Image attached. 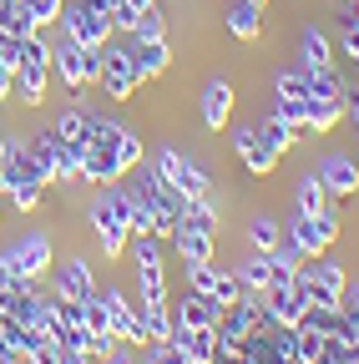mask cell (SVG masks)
Returning <instances> with one entry per match:
<instances>
[{
	"label": "cell",
	"mask_w": 359,
	"mask_h": 364,
	"mask_svg": "<svg viewBox=\"0 0 359 364\" xmlns=\"http://www.w3.org/2000/svg\"><path fill=\"white\" fill-rule=\"evenodd\" d=\"M274 97L279 102H309L314 91H309V71L304 66H284L279 76H274Z\"/></svg>",
	"instance_id": "obj_29"
},
{
	"label": "cell",
	"mask_w": 359,
	"mask_h": 364,
	"mask_svg": "<svg viewBox=\"0 0 359 364\" xmlns=\"http://www.w3.org/2000/svg\"><path fill=\"white\" fill-rule=\"evenodd\" d=\"M299 66H304V71L334 66V46H329V36H324L319 26H304V36H299Z\"/></svg>",
	"instance_id": "obj_21"
},
{
	"label": "cell",
	"mask_w": 359,
	"mask_h": 364,
	"mask_svg": "<svg viewBox=\"0 0 359 364\" xmlns=\"http://www.w3.org/2000/svg\"><path fill=\"white\" fill-rule=\"evenodd\" d=\"M319 182H324V193L329 198H354L359 193V162L354 157H344V152H334V157H324L319 162Z\"/></svg>",
	"instance_id": "obj_16"
},
{
	"label": "cell",
	"mask_w": 359,
	"mask_h": 364,
	"mask_svg": "<svg viewBox=\"0 0 359 364\" xmlns=\"http://www.w3.org/2000/svg\"><path fill=\"white\" fill-rule=\"evenodd\" d=\"M11 91H16V66L0 61V102H11Z\"/></svg>",
	"instance_id": "obj_42"
},
{
	"label": "cell",
	"mask_w": 359,
	"mask_h": 364,
	"mask_svg": "<svg viewBox=\"0 0 359 364\" xmlns=\"http://www.w3.org/2000/svg\"><path fill=\"white\" fill-rule=\"evenodd\" d=\"M97 81H102V91L112 102H127L132 91L142 86V76H137V66H132V51L127 46H102V71H97Z\"/></svg>",
	"instance_id": "obj_7"
},
{
	"label": "cell",
	"mask_w": 359,
	"mask_h": 364,
	"mask_svg": "<svg viewBox=\"0 0 359 364\" xmlns=\"http://www.w3.org/2000/svg\"><path fill=\"white\" fill-rule=\"evenodd\" d=\"M26 6H31V16H36L41 26H56V21H61V6H66V0H26Z\"/></svg>",
	"instance_id": "obj_40"
},
{
	"label": "cell",
	"mask_w": 359,
	"mask_h": 364,
	"mask_svg": "<svg viewBox=\"0 0 359 364\" xmlns=\"http://www.w3.org/2000/svg\"><path fill=\"white\" fill-rule=\"evenodd\" d=\"M304 122L314 136H329L339 122H344V102H324V97H309L304 102Z\"/></svg>",
	"instance_id": "obj_24"
},
{
	"label": "cell",
	"mask_w": 359,
	"mask_h": 364,
	"mask_svg": "<svg viewBox=\"0 0 359 364\" xmlns=\"http://www.w3.org/2000/svg\"><path fill=\"white\" fill-rule=\"evenodd\" d=\"M6 6H11V0H0V21H6Z\"/></svg>",
	"instance_id": "obj_49"
},
{
	"label": "cell",
	"mask_w": 359,
	"mask_h": 364,
	"mask_svg": "<svg viewBox=\"0 0 359 364\" xmlns=\"http://www.w3.org/2000/svg\"><path fill=\"white\" fill-rule=\"evenodd\" d=\"M279 243H284V223H279V218L263 213V218L248 223V248H253V253H274Z\"/></svg>",
	"instance_id": "obj_30"
},
{
	"label": "cell",
	"mask_w": 359,
	"mask_h": 364,
	"mask_svg": "<svg viewBox=\"0 0 359 364\" xmlns=\"http://www.w3.org/2000/svg\"><path fill=\"white\" fill-rule=\"evenodd\" d=\"M51 132L61 136V142H86V107H81V102L61 107V117L51 122Z\"/></svg>",
	"instance_id": "obj_33"
},
{
	"label": "cell",
	"mask_w": 359,
	"mask_h": 364,
	"mask_svg": "<svg viewBox=\"0 0 359 364\" xmlns=\"http://www.w3.org/2000/svg\"><path fill=\"white\" fill-rule=\"evenodd\" d=\"M0 218H6V193H0Z\"/></svg>",
	"instance_id": "obj_51"
},
{
	"label": "cell",
	"mask_w": 359,
	"mask_h": 364,
	"mask_svg": "<svg viewBox=\"0 0 359 364\" xmlns=\"http://www.w3.org/2000/svg\"><path fill=\"white\" fill-rule=\"evenodd\" d=\"M127 6H132V11H152V6H157V0H127Z\"/></svg>",
	"instance_id": "obj_46"
},
{
	"label": "cell",
	"mask_w": 359,
	"mask_h": 364,
	"mask_svg": "<svg viewBox=\"0 0 359 364\" xmlns=\"http://www.w3.org/2000/svg\"><path fill=\"white\" fill-rule=\"evenodd\" d=\"M304 279H309V289H314V309H339V304H344L349 273H344V263H334L329 253L309 258V263H304Z\"/></svg>",
	"instance_id": "obj_6"
},
{
	"label": "cell",
	"mask_w": 359,
	"mask_h": 364,
	"mask_svg": "<svg viewBox=\"0 0 359 364\" xmlns=\"http://www.w3.org/2000/svg\"><path fill=\"white\" fill-rule=\"evenodd\" d=\"M339 6H359V0H339Z\"/></svg>",
	"instance_id": "obj_53"
},
{
	"label": "cell",
	"mask_w": 359,
	"mask_h": 364,
	"mask_svg": "<svg viewBox=\"0 0 359 364\" xmlns=\"http://www.w3.org/2000/svg\"><path fill=\"white\" fill-rule=\"evenodd\" d=\"M102 71V51H92V46H76L61 36V46H51V76H61L66 91H86L97 81Z\"/></svg>",
	"instance_id": "obj_5"
},
{
	"label": "cell",
	"mask_w": 359,
	"mask_h": 364,
	"mask_svg": "<svg viewBox=\"0 0 359 364\" xmlns=\"http://www.w3.org/2000/svg\"><path fill=\"white\" fill-rule=\"evenodd\" d=\"M61 36L76 41V46L102 51V46H112L117 26H112V16H107L102 0H66V6H61Z\"/></svg>",
	"instance_id": "obj_3"
},
{
	"label": "cell",
	"mask_w": 359,
	"mask_h": 364,
	"mask_svg": "<svg viewBox=\"0 0 359 364\" xmlns=\"http://www.w3.org/2000/svg\"><path fill=\"white\" fill-rule=\"evenodd\" d=\"M46 86H51V46L36 31V36L16 41V91L11 97H21V107H41Z\"/></svg>",
	"instance_id": "obj_2"
},
{
	"label": "cell",
	"mask_w": 359,
	"mask_h": 364,
	"mask_svg": "<svg viewBox=\"0 0 359 364\" xmlns=\"http://www.w3.org/2000/svg\"><path fill=\"white\" fill-rule=\"evenodd\" d=\"M6 147H11V142H6V136H0V157H6Z\"/></svg>",
	"instance_id": "obj_50"
},
{
	"label": "cell",
	"mask_w": 359,
	"mask_h": 364,
	"mask_svg": "<svg viewBox=\"0 0 359 364\" xmlns=\"http://www.w3.org/2000/svg\"><path fill=\"white\" fill-rule=\"evenodd\" d=\"M137 284H142V304H167V268L157 263H137Z\"/></svg>",
	"instance_id": "obj_32"
},
{
	"label": "cell",
	"mask_w": 359,
	"mask_h": 364,
	"mask_svg": "<svg viewBox=\"0 0 359 364\" xmlns=\"http://www.w3.org/2000/svg\"><path fill=\"white\" fill-rule=\"evenodd\" d=\"M137 318H142V339L147 344H162L167 329H172V309L167 304H137Z\"/></svg>",
	"instance_id": "obj_31"
},
{
	"label": "cell",
	"mask_w": 359,
	"mask_h": 364,
	"mask_svg": "<svg viewBox=\"0 0 359 364\" xmlns=\"http://www.w3.org/2000/svg\"><path fill=\"white\" fill-rule=\"evenodd\" d=\"M61 364H97V359L86 354V349H66V344H61Z\"/></svg>",
	"instance_id": "obj_45"
},
{
	"label": "cell",
	"mask_w": 359,
	"mask_h": 364,
	"mask_svg": "<svg viewBox=\"0 0 359 364\" xmlns=\"http://www.w3.org/2000/svg\"><path fill=\"white\" fill-rule=\"evenodd\" d=\"M11 253V263L21 268V279H31V284H41L46 273L56 268V248H51V238L46 233H26L16 248H6Z\"/></svg>",
	"instance_id": "obj_9"
},
{
	"label": "cell",
	"mask_w": 359,
	"mask_h": 364,
	"mask_svg": "<svg viewBox=\"0 0 359 364\" xmlns=\"http://www.w3.org/2000/svg\"><path fill=\"white\" fill-rule=\"evenodd\" d=\"M102 364H132V359H127V354L117 349V354H112V359H102Z\"/></svg>",
	"instance_id": "obj_47"
},
{
	"label": "cell",
	"mask_w": 359,
	"mask_h": 364,
	"mask_svg": "<svg viewBox=\"0 0 359 364\" xmlns=\"http://www.w3.org/2000/svg\"><path fill=\"white\" fill-rule=\"evenodd\" d=\"M86 223H92V233H97V243H102V258H122L127 253V238H132V228L117 218V208L107 203V193L102 198H92V208H86Z\"/></svg>",
	"instance_id": "obj_8"
},
{
	"label": "cell",
	"mask_w": 359,
	"mask_h": 364,
	"mask_svg": "<svg viewBox=\"0 0 359 364\" xmlns=\"http://www.w3.org/2000/svg\"><path fill=\"white\" fill-rule=\"evenodd\" d=\"M81 152H86V142H61L56 147V182H81Z\"/></svg>",
	"instance_id": "obj_35"
},
{
	"label": "cell",
	"mask_w": 359,
	"mask_h": 364,
	"mask_svg": "<svg viewBox=\"0 0 359 364\" xmlns=\"http://www.w3.org/2000/svg\"><path fill=\"white\" fill-rule=\"evenodd\" d=\"M21 364H61V344H56V339H41Z\"/></svg>",
	"instance_id": "obj_41"
},
{
	"label": "cell",
	"mask_w": 359,
	"mask_h": 364,
	"mask_svg": "<svg viewBox=\"0 0 359 364\" xmlns=\"http://www.w3.org/2000/svg\"><path fill=\"white\" fill-rule=\"evenodd\" d=\"M334 198L324 193V182H319V172H309V177H299L294 182V213H324Z\"/></svg>",
	"instance_id": "obj_26"
},
{
	"label": "cell",
	"mask_w": 359,
	"mask_h": 364,
	"mask_svg": "<svg viewBox=\"0 0 359 364\" xmlns=\"http://www.w3.org/2000/svg\"><path fill=\"white\" fill-rule=\"evenodd\" d=\"M172 243V253L183 258V263H213V248H218V233H208V228H198V223H177V233L167 238Z\"/></svg>",
	"instance_id": "obj_15"
},
{
	"label": "cell",
	"mask_w": 359,
	"mask_h": 364,
	"mask_svg": "<svg viewBox=\"0 0 359 364\" xmlns=\"http://www.w3.org/2000/svg\"><path fill=\"white\" fill-rule=\"evenodd\" d=\"M233 152H238V162H243L253 177H274V167L284 162V157L258 136V127H238V132H233Z\"/></svg>",
	"instance_id": "obj_12"
},
{
	"label": "cell",
	"mask_w": 359,
	"mask_h": 364,
	"mask_svg": "<svg viewBox=\"0 0 359 364\" xmlns=\"http://www.w3.org/2000/svg\"><path fill=\"white\" fill-rule=\"evenodd\" d=\"M253 127H258V136H263V142L274 147L279 157H284V152H294V147H299V136H304V132H299L289 117H279V112H268V117H263V122H253Z\"/></svg>",
	"instance_id": "obj_22"
},
{
	"label": "cell",
	"mask_w": 359,
	"mask_h": 364,
	"mask_svg": "<svg viewBox=\"0 0 359 364\" xmlns=\"http://www.w3.org/2000/svg\"><path fill=\"white\" fill-rule=\"evenodd\" d=\"M132 36H142V41H152V36H167V26H162V11L152 6V11H142L137 16V26H132Z\"/></svg>",
	"instance_id": "obj_38"
},
{
	"label": "cell",
	"mask_w": 359,
	"mask_h": 364,
	"mask_svg": "<svg viewBox=\"0 0 359 364\" xmlns=\"http://www.w3.org/2000/svg\"><path fill=\"white\" fill-rule=\"evenodd\" d=\"M26 289H31V279H21V268L11 263V253H0V309H11Z\"/></svg>",
	"instance_id": "obj_34"
},
{
	"label": "cell",
	"mask_w": 359,
	"mask_h": 364,
	"mask_svg": "<svg viewBox=\"0 0 359 364\" xmlns=\"http://www.w3.org/2000/svg\"><path fill=\"white\" fill-rule=\"evenodd\" d=\"M339 309H344V314L354 318V324H359V289H354V284H344V304H339Z\"/></svg>",
	"instance_id": "obj_43"
},
{
	"label": "cell",
	"mask_w": 359,
	"mask_h": 364,
	"mask_svg": "<svg viewBox=\"0 0 359 364\" xmlns=\"http://www.w3.org/2000/svg\"><path fill=\"white\" fill-rule=\"evenodd\" d=\"M41 31V21L31 16V6H26V0H11V6H6V21H0V36H6V41H26V36H36Z\"/></svg>",
	"instance_id": "obj_27"
},
{
	"label": "cell",
	"mask_w": 359,
	"mask_h": 364,
	"mask_svg": "<svg viewBox=\"0 0 359 364\" xmlns=\"http://www.w3.org/2000/svg\"><path fill=\"white\" fill-rule=\"evenodd\" d=\"M122 177H127V172H122V162H117L112 147L86 142V152H81V182H92V188H107V182H122Z\"/></svg>",
	"instance_id": "obj_19"
},
{
	"label": "cell",
	"mask_w": 359,
	"mask_h": 364,
	"mask_svg": "<svg viewBox=\"0 0 359 364\" xmlns=\"http://www.w3.org/2000/svg\"><path fill=\"white\" fill-rule=\"evenodd\" d=\"M0 193H6V157H0Z\"/></svg>",
	"instance_id": "obj_48"
},
{
	"label": "cell",
	"mask_w": 359,
	"mask_h": 364,
	"mask_svg": "<svg viewBox=\"0 0 359 364\" xmlns=\"http://www.w3.org/2000/svg\"><path fill=\"white\" fill-rule=\"evenodd\" d=\"M152 167H157V177L167 182V188H177L188 203H203V198L213 193V177H208V172H203L188 152H177V147H162Z\"/></svg>",
	"instance_id": "obj_4"
},
{
	"label": "cell",
	"mask_w": 359,
	"mask_h": 364,
	"mask_svg": "<svg viewBox=\"0 0 359 364\" xmlns=\"http://www.w3.org/2000/svg\"><path fill=\"white\" fill-rule=\"evenodd\" d=\"M339 223H344V213H339V198H334L324 213H294L284 223V243L309 263V258H319L339 243Z\"/></svg>",
	"instance_id": "obj_1"
},
{
	"label": "cell",
	"mask_w": 359,
	"mask_h": 364,
	"mask_svg": "<svg viewBox=\"0 0 359 364\" xmlns=\"http://www.w3.org/2000/svg\"><path fill=\"white\" fill-rule=\"evenodd\" d=\"M228 31L238 41H258L263 36V6H248V0H238V6L228 11Z\"/></svg>",
	"instance_id": "obj_28"
},
{
	"label": "cell",
	"mask_w": 359,
	"mask_h": 364,
	"mask_svg": "<svg viewBox=\"0 0 359 364\" xmlns=\"http://www.w3.org/2000/svg\"><path fill=\"white\" fill-rule=\"evenodd\" d=\"M258 304H263V314H268V324H279V329H294L299 318H304V304H299V294H294L289 284H268V289L258 294Z\"/></svg>",
	"instance_id": "obj_17"
},
{
	"label": "cell",
	"mask_w": 359,
	"mask_h": 364,
	"mask_svg": "<svg viewBox=\"0 0 359 364\" xmlns=\"http://www.w3.org/2000/svg\"><path fill=\"white\" fill-rule=\"evenodd\" d=\"M6 198H11V208H16V213H36V208H41V198H46V188H31V182H21V188H11Z\"/></svg>",
	"instance_id": "obj_37"
},
{
	"label": "cell",
	"mask_w": 359,
	"mask_h": 364,
	"mask_svg": "<svg viewBox=\"0 0 359 364\" xmlns=\"http://www.w3.org/2000/svg\"><path fill=\"white\" fill-rule=\"evenodd\" d=\"M248 6H263V11H268V0H248Z\"/></svg>",
	"instance_id": "obj_52"
},
{
	"label": "cell",
	"mask_w": 359,
	"mask_h": 364,
	"mask_svg": "<svg viewBox=\"0 0 359 364\" xmlns=\"http://www.w3.org/2000/svg\"><path fill=\"white\" fill-rule=\"evenodd\" d=\"M167 344H172V349H183L188 359H208V364H213V354H218V329H188V324H172V329H167Z\"/></svg>",
	"instance_id": "obj_20"
},
{
	"label": "cell",
	"mask_w": 359,
	"mask_h": 364,
	"mask_svg": "<svg viewBox=\"0 0 359 364\" xmlns=\"http://www.w3.org/2000/svg\"><path fill=\"white\" fill-rule=\"evenodd\" d=\"M233 273H238L243 294H253V299H258V294H263L268 284H274V268H268V253H248V258H243V263H238Z\"/></svg>",
	"instance_id": "obj_25"
},
{
	"label": "cell",
	"mask_w": 359,
	"mask_h": 364,
	"mask_svg": "<svg viewBox=\"0 0 359 364\" xmlns=\"http://www.w3.org/2000/svg\"><path fill=\"white\" fill-rule=\"evenodd\" d=\"M309 91L314 97H324V102H344V81L334 66H319V71H309Z\"/></svg>",
	"instance_id": "obj_36"
},
{
	"label": "cell",
	"mask_w": 359,
	"mask_h": 364,
	"mask_svg": "<svg viewBox=\"0 0 359 364\" xmlns=\"http://www.w3.org/2000/svg\"><path fill=\"white\" fill-rule=\"evenodd\" d=\"M56 147H61V136H56L51 127L26 142V152H31V162H36V172H41V182H46V188H56Z\"/></svg>",
	"instance_id": "obj_23"
},
{
	"label": "cell",
	"mask_w": 359,
	"mask_h": 364,
	"mask_svg": "<svg viewBox=\"0 0 359 364\" xmlns=\"http://www.w3.org/2000/svg\"><path fill=\"white\" fill-rule=\"evenodd\" d=\"M102 304H107V329H112L122 344H132V349H147V339H142V318H137V309H132V299H127L122 289H107Z\"/></svg>",
	"instance_id": "obj_11"
},
{
	"label": "cell",
	"mask_w": 359,
	"mask_h": 364,
	"mask_svg": "<svg viewBox=\"0 0 359 364\" xmlns=\"http://www.w3.org/2000/svg\"><path fill=\"white\" fill-rule=\"evenodd\" d=\"M127 51H132V66H137L142 81H157V76L172 66V46H167V36H152V41L127 36Z\"/></svg>",
	"instance_id": "obj_14"
},
{
	"label": "cell",
	"mask_w": 359,
	"mask_h": 364,
	"mask_svg": "<svg viewBox=\"0 0 359 364\" xmlns=\"http://www.w3.org/2000/svg\"><path fill=\"white\" fill-rule=\"evenodd\" d=\"M344 112H349V122L359 127V86H344Z\"/></svg>",
	"instance_id": "obj_44"
},
{
	"label": "cell",
	"mask_w": 359,
	"mask_h": 364,
	"mask_svg": "<svg viewBox=\"0 0 359 364\" xmlns=\"http://www.w3.org/2000/svg\"><path fill=\"white\" fill-rule=\"evenodd\" d=\"M167 309H172V324H188V329H218V304L213 299H203V294H183V299H167Z\"/></svg>",
	"instance_id": "obj_18"
},
{
	"label": "cell",
	"mask_w": 359,
	"mask_h": 364,
	"mask_svg": "<svg viewBox=\"0 0 359 364\" xmlns=\"http://www.w3.org/2000/svg\"><path fill=\"white\" fill-rule=\"evenodd\" d=\"M233 102H238V91H233V81H228V76L203 81V97H198L203 127H208V132H223V127L233 122Z\"/></svg>",
	"instance_id": "obj_10"
},
{
	"label": "cell",
	"mask_w": 359,
	"mask_h": 364,
	"mask_svg": "<svg viewBox=\"0 0 359 364\" xmlns=\"http://www.w3.org/2000/svg\"><path fill=\"white\" fill-rule=\"evenodd\" d=\"M46 279H51V294L56 299H92L97 294V279H92V263H86V258H66L61 268H51L46 273Z\"/></svg>",
	"instance_id": "obj_13"
},
{
	"label": "cell",
	"mask_w": 359,
	"mask_h": 364,
	"mask_svg": "<svg viewBox=\"0 0 359 364\" xmlns=\"http://www.w3.org/2000/svg\"><path fill=\"white\" fill-rule=\"evenodd\" d=\"M344 56L359 66V16H354L349 6H344Z\"/></svg>",
	"instance_id": "obj_39"
}]
</instances>
